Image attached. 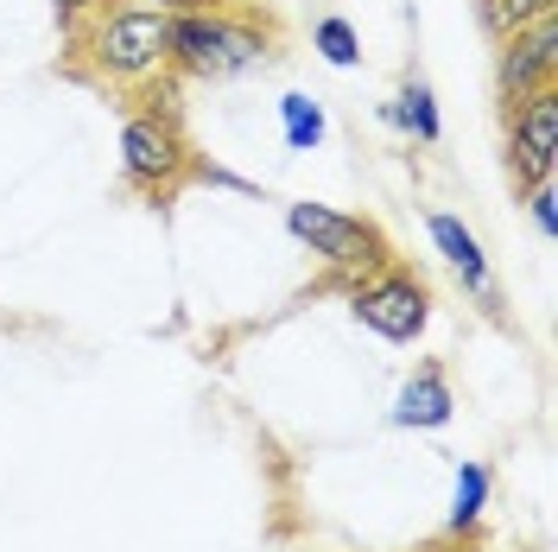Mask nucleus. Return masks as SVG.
Segmentation results:
<instances>
[{
	"instance_id": "obj_1",
	"label": "nucleus",
	"mask_w": 558,
	"mask_h": 552,
	"mask_svg": "<svg viewBox=\"0 0 558 552\" xmlns=\"http://www.w3.org/2000/svg\"><path fill=\"white\" fill-rule=\"evenodd\" d=\"M108 83H153L172 64V13L159 7H108L89 33H70Z\"/></svg>"
},
{
	"instance_id": "obj_2",
	"label": "nucleus",
	"mask_w": 558,
	"mask_h": 552,
	"mask_svg": "<svg viewBox=\"0 0 558 552\" xmlns=\"http://www.w3.org/2000/svg\"><path fill=\"white\" fill-rule=\"evenodd\" d=\"M267 51V33L235 13H178L172 20V64L191 76H235Z\"/></svg>"
},
{
	"instance_id": "obj_3",
	"label": "nucleus",
	"mask_w": 558,
	"mask_h": 552,
	"mask_svg": "<svg viewBox=\"0 0 558 552\" xmlns=\"http://www.w3.org/2000/svg\"><path fill=\"white\" fill-rule=\"evenodd\" d=\"M286 229L312 248L324 267H337V274H381V267H393V248H387L381 229L362 223V216H343L330 204H292L286 209Z\"/></svg>"
},
{
	"instance_id": "obj_4",
	"label": "nucleus",
	"mask_w": 558,
	"mask_h": 552,
	"mask_svg": "<svg viewBox=\"0 0 558 552\" xmlns=\"http://www.w3.org/2000/svg\"><path fill=\"white\" fill-rule=\"evenodd\" d=\"M121 172H128V184L146 191V197H172L178 178L191 172V146H184L172 115L153 108V115H134V121L121 128Z\"/></svg>"
},
{
	"instance_id": "obj_5",
	"label": "nucleus",
	"mask_w": 558,
	"mask_h": 552,
	"mask_svg": "<svg viewBox=\"0 0 558 552\" xmlns=\"http://www.w3.org/2000/svg\"><path fill=\"white\" fill-rule=\"evenodd\" d=\"M349 311H355L375 337H387V344H413L418 331H425V317H432V299H425V286H418L413 274L381 267L368 286H355Z\"/></svg>"
},
{
	"instance_id": "obj_6",
	"label": "nucleus",
	"mask_w": 558,
	"mask_h": 552,
	"mask_svg": "<svg viewBox=\"0 0 558 552\" xmlns=\"http://www.w3.org/2000/svg\"><path fill=\"white\" fill-rule=\"evenodd\" d=\"M558 166V83L533 89L521 108H514V128H508V172L514 184H553Z\"/></svg>"
},
{
	"instance_id": "obj_7",
	"label": "nucleus",
	"mask_w": 558,
	"mask_h": 552,
	"mask_svg": "<svg viewBox=\"0 0 558 552\" xmlns=\"http://www.w3.org/2000/svg\"><path fill=\"white\" fill-rule=\"evenodd\" d=\"M501 45H508V51H501V70H495V83H501V96H508V103H526L533 89L558 83V13L533 20L526 33L501 38Z\"/></svg>"
},
{
	"instance_id": "obj_8",
	"label": "nucleus",
	"mask_w": 558,
	"mask_h": 552,
	"mask_svg": "<svg viewBox=\"0 0 558 552\" xmlns=\"http://www.w3.org/2000/svg\"><path fill=\"white\" fill-rule=\"evenodd\" d=\"M425 229H432V242H438V254H445V261L457 267V279H463V286H470V292H476L483 305H495V279H488L483 242H476V236H470V229H463L457 216H432Z\"/></svg>"
},
{
	"instance_id": "obj_9",
	"label": "nucleus",
	"mask_w": 558,
	"mask_h": 552,
	"mask_svg": "<svg viewBox=\"0 0 558 552\" xmlns=\"http://www.w3.org/2000/svg\"><path fill=\"white\" fill-rule=\"evenodd\" d=\"M451 381H445V369L438 362H418V375L400 387V407H393V419L400 425H445L451 419Z\"/></svg>"
},
{
	"instance_id": "obj_10",
	"label": "nucleus",
	"mask_w": 558,
	"mask_h": 552,
	"mask_svg": "<svg viewBox=\"0 0 558 552\" xmlns=\"http://www.w3.org/2000/svg\"><path fill=\"white\" fill-rule=\"evenodd\" d=\"M476 13H483V26L495 38H514V33H526L533 20L558 13V0H476Z\"/></svg>"
},
{
	"instance_id": "obj_11",
	"label": "nucleus",
	"mask_w": 558,
	"mask_h": 552,
	"mask_svg": "<svg viewBox=\"0 0 558 552\" xmlns=\"http://www.w3.org/2000/svg\"><path fill=\"white\" fill-rule=\"evenodd\" d=\"M483 502H488V470H483V464H463V477H457V508H451L457 533H463V527H476Z\"/></svg>"
},
{
	"instance_id": "obj_12",
	"label": "nucleus",
	"mask_w": 558,
	"mask_h": 552,
	"mask_svg": "<svg viewBox=\"0 0 558 552\" xmlns=\"http://www.w3.org/2000/svg\"><path fill=\"white\" fill-rule=\"evenodd\" d=\"M279 115H286V140H292V146H317V140H324V115H317L312 96H286Z\"/></svg>"
},
{
	"instance_id": "obj_13",
	"label": "nucleus",
	"mask_w": 558,
	"mask_h": 552,
	"mask_svg": "<svg viewBox=\"0 0 558 552\" xmlns=\"http://www.w3.org/2000/svg\"><path fill=\"white\" fill-rule=\"evenodd\" d=\"M393 115H400V121H407L418 140H438V108H432V89H425V83H407Z\"/></svg>"
},
{
	"instance_id": "obj_14",
	"label": "nucleus",
	"mask_w": 558,
	"mask_h": 552,
	"mask_svg": "<svg viewBox=\"0 0 558 552\" xmlns=\"http://www.w3.org/2000/svg\"><path fill=\"white\" fill-rule=\"evenodd\" d=\"M317 51L330 58V64H355L362 51H355V33H349V20H317Z\"/></svg>"
},
{
	"instance_id": "obj_15",
	"label": "nucleus",
	"mask_w": 558,
	"mask_h": 552,
	"mask_svg": "<svg viewBox=\"0 0 558 552\" xmlns=\"http://www.w3.org/2000/svg\"><path fill=\"white\" fill-rule=\"evenodd\" d=\"M526 204H533V223H539V236H553L558 229V197H553V184H533V197H526Z\"/></svg>"
},
{
	"instance_id": "obj_16",
	"label": "nucleus",
	"mask_w": 558,
	"mask_h": 552,
	"mask_svg": "<svg viewBox=\"0 0 558 552\" xmlns=\"http://www.w3.org/2000/svg\"><path fill=\"white\" fill-rule=\"evenodd\" d=\"M153 7H159V13H216L222 0H153Z\"/></svg>"
},
{
	"instance_id": "obj_17",
	"label": "nucleus",
	"mask_w": 558,
	"mask_h": 552,
	"mask_svg": "<svg viewBox=\"0 0 558 552\" xmlns=\"http://www.w3.org/2000/svg\"><path fill=\"white\" fill-rule=\"evenodd\" d=\"M432 552H488V547H476V540H463V547H432Z\"/></svg>"
}]
</instances>
